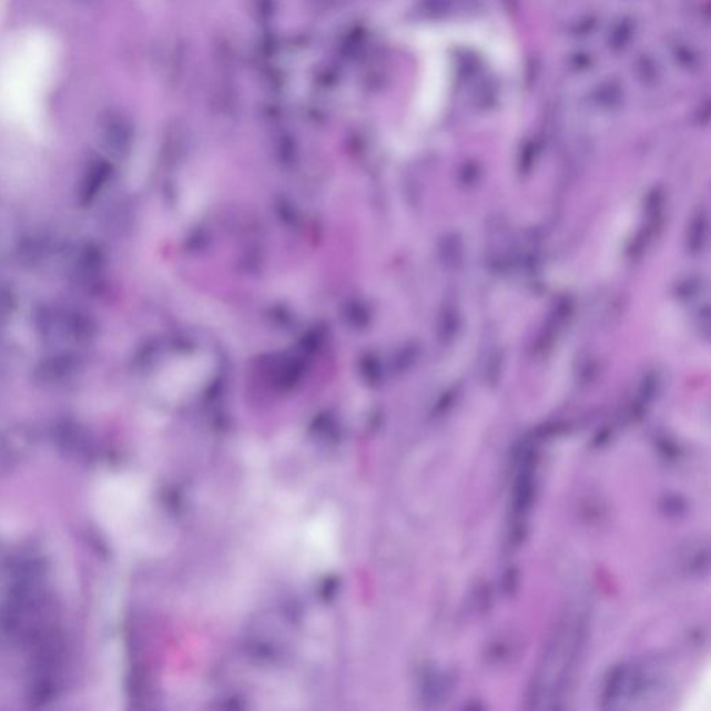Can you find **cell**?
<instances>
[{
	"label": "cell",
	"instance_id": "cell-1",
	"mask_svg": "<svg viewBox=\"0 0 711 711\" xmlns=\"http://www.w3.org/2000/svg\"><path fill=\"white\" fill-rule=\"evenodd\" d=\"M34 325L41 339L60 347V351H74L95 338L93 319L85 313L60 303L38 308Z\"/></svg>",
	"mask_w": 711,
	"mask_h": 711
},
{
	"label": "cell",
	"instance_id": "cell-2",
	"mask_svg": "<svg viewBox=\"0 0 711 711\" xmlns=\"http://www.w3.org/2000/svg\"><path fill=\"white\" fill-rule=\"evenodd\" d=\"M99 135L103 146L114 156H124L131 148L134 140V130L125 114L120 112H109L103 114L99 123Z\"/></svg>",
	"mask_w": 711,
	"mask_h": 711
},
{
	"label": "cell",
	"instance_id": "cell-3",
	"mask_svg": "<svg viewBox=\"0 0 711 711\" xmlns=\"http://www.w3.org/2000/svg\"><path fill=\"white\" fill-rule=\"evenodd\" d=\"M71 278L82 288H90L98 281V273H101L102 258L93 245H84L77 251L71 261Z\"/></svg>",
	"mask_w": 711,
	"mask_h": 711
},
{
	"label": "cell",
	"instance_id": "cell-4",
	"mask_svg": "<svg viewBox=\"0 0 711 711\" xmlns=\"http://www.w3.org/2000/svg\"><path fill=\"white\" fill-rule=\"evenodd\" d=\"M79 359H75L71 353H59L47 357L38 366V374L47 382H63L69 377H73L79 372Z\"/></svg>",
	"mask_w": 711,
	"mask_h": 711
},
{
	"label": "cell",
	"instance_id": "cell-5",
	"mask_svg": "<svg viewBox=\"0 0 711 711\" xmlns=\"http://www.w3.org/2000/svg\"><path fill=\"white\" fill-rule=\"evenodd\" d=\"M109 173V165L103 160H93L88 165L80 186V201L82 203L87 205V203H92L97 200L108 183Z\"/></svg>",
	"mask_w": 711,
	"mask_h": 711
},
{
	"label": "cell",
	"instance_id": "cell-6",
	"mask_svg": "<svg viewBox=\"0 0 711 711\" xmlns=\"http://www.w3.org/2000/svg\"><path fill=\"white\" fill-rule=\"evenodd\" d=\"M14 295L8 285L0 284V325L8 322L14 311Z\"/></svg>",
	"mask_w": 711,
	"mask_h": 711
},
{
	"label": "cell",
	"instance_id": "cell-7",
	"mask_svg": "<svg viewBox=\"0 0 711 711\" xmlns=\"http://www.w3.org/2000/svg\"><path fill=\"white\" fill-rule=\"evenodd\" d=\"M307 2L317 12H329V10L338 7L341 0H307Z\"/></svg>",
	"mask_w": 711,
	"mask_h": 711
}]
</instances>
